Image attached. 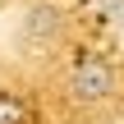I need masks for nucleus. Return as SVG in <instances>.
Wrapping results in <instances>:
<instances>
[{"mask_svg":"<svg viewBox=\"0 0 124 124\" xmlns=\"http://www.w3.org/2000/svg\"><path fill=\"white\" fill-rule=\"evenodd\" d=\"M69 92H74V101H83V106H97V101H106V97L115 92V69H110L101 55H87V60L74 69V78H69Z\"/></svg>","mask_w":124,"mask_h":124,"instance_id":"1","label":"nucleus"},{"mask_svg":"<svg viewBox=\"0 0 124 124\" xmlns=\"http://www.w3.org/2000/svg\"><path fill=\"white\" fill-rule=\"evenodd\" d=\"M0 124H28V106L18 97H5L0 92Z\"/></svg>","mask_w":124,"mask_h":124,"instance_id":"2","label":"nucleus"},{"mask_svg":"<svg viewBox=\"0 0 124 124\" xmlns=\"http://www.w3.org/2000/svg\"><path fill=\"white\" fill-rule=\"evenodd\" d=\"M28 32H55V14L37 9V18H28Z\"/></svg>","mask_w":124,"mask_h":124,"instance_id":"3","label":"nucleus"}]
</instances>
